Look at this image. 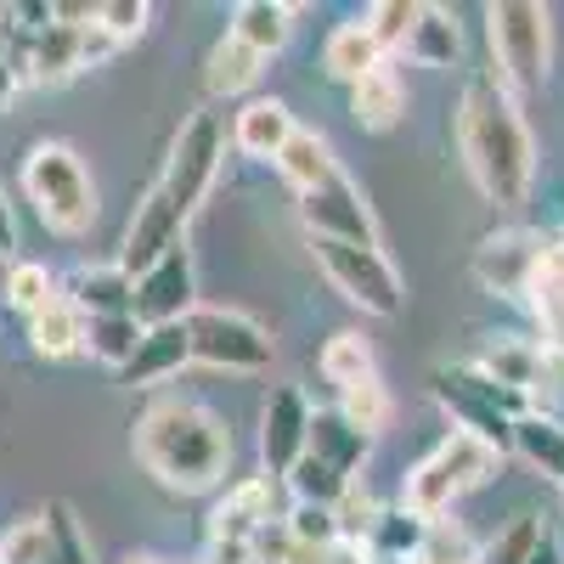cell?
<instances>
[{"instance_id": "cell-1", "label": "cell", "mask_w": 564, "mask_h": 564, "mask_svg": "<svg viewBox=\"0 0 564 564\" xmlns=\"http://www.w3.org/2000/svg\"><path fill=\"white\" fill-rule=\"evenodd\" d=\"M457 153L468 181L480 186V198L497 209H520L536 186V141L531 124L520 113V102L491 79L475 74L463 85V102H457Z\"/></svg>"}, {"instance_id": "cell-2", "label": "cell", "mask_w": 564, "mask_h": 564, "mask_svg": "<svg viewBox=\"0 0 564 564\" xmlns=\"http://www.w3.org/2000/svg\"><path fill=\"white\" fill-rule=\"evenodd\" d=\"M141 468L170 491H215L231 468V430L186 395H164L135 417L130 435Z\"/></svg>"}, {"instance_id": "cell-3", "label": "cell", "mask_w": 564, "mask_h": 564, "mask_svg": "<svg viewBox=\"0 0 564 564\" xmlns=\"http://www.w3.org/2000/svg\"><path fill=\"white\" fill-rule=\"evenodd\" d=\"M23 198L57 238H85L97 226V181L68 141H34L23 153Z\"/></svg>"}, {"instance_id": "cell-4", "label": "cell", "mask_w": 564, "mask_h": 564, "mask_svg": "<svg viewBox=\"0 0 564 564\" xmlns=\"http://www.w3.org/2000/svg\"><path fill=\"white\" fill-rule=\"evenodd\" d=\"M502 457H508V452H497L491 441L452 430L435 452H423V457L406 468L401 508H412L417 520H441V513H452V502H463L468 491L491 486V475L502 468Z\"/></svg>"}, {"instance_id": "cell-5", "label": "cell", "mask_w": 564, "mask_h": 564, "mask_svg": "<svg viewBox=\"0 0 564 564\" xmlns=\"http://www.w3.org/2000/svg\"><path fill=\"white\" fill-rule=\"evenodd\" d=\"M486 45L491 79L513 102H525L553 74V12L536 0H497V7H486Z\"/></svg>"}, {"instance_id": "cell-6", "label": "cell", "mask_w": 564, "mask_h": 564, "mask_svg": "<svg viewBox=\"0 0 564 564\" xmlns=\"http://www.w3.org/2000/svg\"><path fill=\"white\" fill-rule=\"evenodd\" d=\"M435 401L446 406V417L457 423L463 435H480V441H491L497 452H508L513 423H520L525 412H536L531 395H520V390H508V384L486 379L475 361L441 367V372H435Z\"/></svg>"}, {"instance_id": "cell-7", "label": "cell", "mask_w": 564, "mask_h": 564, "mask_svg": "<svg viewBox=\"0 0 564 564\" xmlns=\"http://www.w3.org/2000/svg\"><path fill=\"white\" fill-rule=\"evenodd\" d=\"M220 153H226V130L215 113H193L175 141H170V159L159 170V181L148 186V193L181 220V226H193L198 204L209 198V186H215V170H220Z\"/></svg>"}, {"instance_id": "cell-8", "label": "cell", "mask_w": 564, "mask_h": 564, "mask_svg": "<svg viewBox=\"0 0 564 564\" xmlns=\"http://www.w3.org/2000/svg\"><path fill=\"white\" fill-rule=\"evenodd\" d=\"M186 345H193L198 367H215V372H265L276 356V339L265 334V322H254L249 311H231V305H198L186 316Z\"/></svg>"}, {"instance_id": "cell-9", "label": "cell", "mask_w": 564, "mask_h": 564, "mask_svg": "<svg viewBox=\"0 0 564 564\" xmlns=\"http://www.w3.org/2000/svg\"><path fill=\"white\" fill-rule=\"evenodd\" d=\"M311 254L322 265V276L334 289L367 311V316H401L406 289H401V271L384 249H361V243H334V238H311Z\"/></svg>"}, {"instance_id": "cell-10", "label": "cell", "mask_w": 564, "mask_h": 564, "mask_svg": "<svg viewBox=\"0 0 564 564\" xmlns=\"http://www.w3.org/2000/svg\"><path fill=\"white\" fill-rule=\"evenodd\" d=\"M542 254H547V238L531 226H508V231H491V238H480L475 260H468V271H475V282L486 294H502V300H525L531 282L542 271Z\"/></svg>"}, {"instance_id": "cell-11", "label": "cell", "mask_w": 564, "mask_h": 564, "mask_svg": "<svg viewBox=\"0 0 564 564\" xmlns=\"http://www.w3.org/2000/svg\"><path fill=\"white\" fill-rule=\"evenodd\" d=\"M300 220L311 238H334V243H361V249H384V231H379V215L361 198V186L350 175L316 186V193L300 198Z\"/></svg>"}, {"instance_id": "cell-12", "label": "cell", "mask_w": 564, "mask_h": 564, "mask_svg": "<svg viewBox=\"0 0 564 564\" xmlns=\"http://www.w3.org/2000/svg\"><path fill=\"white\" fill-rule=\"evenodd\" d=\"M305 441H311V401L300 384H271L265 390V406H260V463L265 475L282 480L289 468L305 457Z\"/></svg>"}, {"instance_id": "cell-13", "label": "cell", "mask_w": 564, "mask_h": 564, "mask_svg": "<svg viewBox=\"0 0 564 564\" xmlns=\"http://www.w3.org/2000/svg\"><path fill=\"white\" fill-rule=\"evenodd\" d=\"M193 311H198V271H193V254L181 243L159 265H148L135 276V322L164 327V322H186Z\"/></svg>"}, {"instance_id": "cell-14", "label": "cell", "mask_w": 564, "mask_h": 564, "mask_svg": "<svg viewBox=\"0 0 564 564\" xmlns=\"http://www.w3.org/2000/svg\"><path fill=\"white\" fill-rule=\"evenodd\" d=\"M282 480H271V475H254V480H238V486H226V497L209 508V531H204V542H243V547H254L282 513L271 508V491H276Z\"/></svg>"}, {"instance_id": "cell-15", "label": "cell", "mask_w": 564, "mask_h": 564, "mask_svg": "<svg viewBox=\"0 0 564 564\" xmlns=\"http://www.w3.org/2000/svg\"><path fill=\"white\" fill-rule=\"evenodd\" d=\"M63 300L90 322V316H130L135 311V276L108 260V265H74L68 276H57Z\"/></svg>"}, {"instance_id": "cell-16", "label": "cell", "mask_w": 564, "mask_h": 564, "mask_svg": "<svg viewBox=\"0 0 564 564\" xmlns=\"http://www.w3.org/2000/svg\"><path fill=\"white\" fill-rule=\"evenodd\" d=\"M181 367H193V345H186V322H164V327H148L135 345V356L119 367V384L130 390H153L164 379H175Z\"/></svg>"}, {"instance_id": "cell-17", "label": "cell", "mask_w": 564, "mask_h": 564, "mask_svg": "<svg viewBox=\"0 0 564 564\" xmlns=\"http://www.w3.org/2000/svg\"><path fill=\"white\" fill-rule=\"evenodd\" d=\"M294 113L282 97H254L238 108V119H231V148H238L243 159H276L282 148H289V135H294Z\"/></svg>"}, {"instance_id": "cell-18", "label": "cell", "mask_w": 564, "mask_h": 564, "mask_svg": "<svg viewBox=\"0 0 564 564\" xmlns=\"http://www.w3.org/2000/svg\"><path fill=\"white\" fill-rule=\"evenodd\" d=\"M311 457H322L327 468H339L345 480L361 475V463L372 457V435L356 430V423L334 406H311V441H305Z\"/></svg>"}, {"instance_id": "cell-19", "label": "cell", "mask_w": 564, "mask_h": 564, "mask_svg": "<svg viewBox=\"0 0 564 564\" xmlns=\"http://www.w3.org/2000/svg\"><path fill=\"white\" fill-rule=\"evenodd\" d=\"M384 63H390V52L372 40V29L361 18L334 23V29H327V40H322V74L339 79V85H356V79H367L372 68H384Z\"/></svg>"}, {"instance_id": "cell-20", "label": "cell", "mask_w": 564, "mask_h": 564, "mask_svg": "<svg viewBox=\"0 0 564 564\" xmlns=\"http://www.w3.org/2000/svg\"><path fill=\"white\" fill-rule=\"evenodd\" d=\"M271 170H276L282 181H289L300 198L345 175V170H339V159H334V141H327L322 130H305V124L289 135V148H282V153L271 159Z\"/></svg>"}, {"instance_id": "cell-21", "label": "cell", "mask_w": 564, "mask_h": 564, "mask_svg": "<svg viewBox=\"0 0 564 564\" xmlns=\"http://www.w3.org/2000/svg\"><path fill=\"white\" fill-rule=\"evenodd\" d=\"M294 18H300V7H289V0H243V7H231L226 34H231V40H243L249 52H260V57L271 63L282 45H289Z\"/></svg>"}, {"instance_id": "cell-22", "label": "cell", "mask_w": 564, "mask_h": 564, "mask_svg": "<svg viewBox=\"0 0 564 564\" xmlns=\"http://www.w3.org/2000/svg\"><path fill=\"white\" fill-rule=\"evenodd\" d=\"M350 119H356L367 135H390V130L406 119V85H401V74H395L390 63L350 85Z\"/></svg>"}, {"instance_id": "cell-23", "label": "cell", "mask_w": 564, "mask_h": 564, "mask_svg": "<svg viewBox=\"0 0 564 564\" xmlns=\"http://www.w3.org/2000/svg\"><path fill=\"white\" fill-rule=\"evenodd\" d=\"M508 452L520 463H531L542 480L564 486V417L558 412H525L508 435Z\"/></svg>"}, {"instance_id": "cell-24", "label": "cell", "mask_w": 564, "mask_h": 564, "mask_svg": "<svg viewBox=\"0 0 564 564\" xmlns=\"http://www.w3.org/2000/svg\"><path fill=\"white\" fill-rule=\"evenodd\" d=\"M430 525H435V520H417L412 508L395 502V508H384L379 520H372L361 553H367L372 564H412L423 547H430Z\"/></svg>"}, {"instance_id": "cell-25", "label": "cell", "mask_w": 564, "mask_h": 564, "mask_svg": "<svg viewBox=\"0 0 564 564\" xmlns=\"http://www.w3.org/2000/svg\"><path fill=\"white\" fill-rule=\"evenodd\" d=\"M401 57L417 68H457L463 63V29L446 7H417V23L401 45Z\"/></svg>"}, {"instance_id": "cell-26", "label": "cell", "mask_w": 564, "mask_h": 564, "mask_svg": "<svg viewBox=\"0 0 564 564\" xmlns=\"http://www.w3.org/2000/svg\"><path fill=\"white\" fill-rule=\"evenodd\" d=\"M265 74V57L249 52L243 40H231L220 34L209 45V57H204V85H209V97H243V90H254Z\"/></svg>"}, {"instance_id": "cell-27", "label": "cell", "mask_w": 564, "mask_h": 564, "mask_svg": "<svg viewBox=\"0 0 564 564\" xmlns=\"http://www.w3.org/2000/svg\"><path fill=\"white\" fill-rule=\"evenodd\" d=\"M29 350L40 361H74V356H85V316L68 300L45 305L40 316H29Z\"/></svg>"}, {"instance_id": "cell-28", "label": "cell", "mask_w": 564, "mask_h": 564, "mask_svg": "<svg viewBox=\"0 0 564 564\" xmlns=\"http://www.w3.org/2000/svg\"><path fill=\"white\" fill-rule=\"evenodd\" d=\"M316 372H322V379L334 384V395H339V390L372 379V372H379V361H372V345H367L361 334L339 327V334H327V345H322V356H316Z\"/></svg>"}, {"instance_id": "cell-29", "label": "cell", "mask_w": 564, "mask_h": 564, "mask_svg": "<svg viewBox=\"0 0 564 564\" xmlns=\"http://www.w3.org/2000/svg\"><path fill=\"white\" fill-rule=\"evenodd\" d=\"M0 300H7V305L29 322V316H40L45 305H57V300H63V289H57V271H52V265H40V260H12Z\"/></svg>"}, {"instance_id": "cell-30", "label": "cell", "mask_w": 564, "mask_h": 564, "mask_svg": "<svg viewBox=\"0 0 564 564\" xmlns=\"http://www.w3.org/2000/svg\"><path fill=\"white\" fill-rule=\"evenodd\" d=\"M141 334H148V327L135 322V311H130V316H90V322H85V356L119 372V367L135 356Z\"/></svg>"}, {"instance_id": "cell-31", "label": "cell", "mask_w": 564, "mask_h": 564, "mask_svg": "<svg viewBox=\"0 0 564 564\" xmlns=\"http://www.w3.org/2000/svg\"><path fill=\"white\" fill-rule=\"evenodd\" d=\"M282 486L294 491V502H311V508H339V497H345L356 480H345L339 468H327L322 457H311V452H305V457L289 468V475H282Z\"/></svg>"}, {"instance_id": "cell-32", "label": "cell", "mask_w": 564, "mask_h": 564, "mask_svg": "<svg viewBox=\"0 0 564 564\" xmlns=\"http://www.w3.org/2000/svg\"><path fill=\"white\" fill-rule=\"evenodd\" d=\"M334 412H345L356 430H367L372 441H379V430L390 423V390H384V379L372 372V379H361V384H350V390H339L334 395Z\"/></svg>"}, {"instance_id": "cell-33", "label": "cell", "mask_w": 564, "mask_h": 564, "mask_svg": "<svg viewBox=\"0 0 564 564\" xmlns=\"http://www.w3.org/2000/svg\"><path fill=\"white\" fill-rule=\"evenodd\" d=\"M45 536H52L45 564H97V558H90V536H85L79 513L68 502H45Z\"/></svg>"}, {"instance_id": "cell-34", "label": "cell", "mask_w": 564, "mask_h": 564, "mask_svg": "<svg viewBox=\"0 0 564 564\" xmlns=\"http://www.w3.org/2000/svg\"><path fill=\"white\" fill-rule=\"evenodd\" d=\"M542 542H547L542 520H536V513H520V520H513L508 531H497V542L480 553V564H525Z\"/></svg>"}, {"instance_id": "cell-35", "label": "cell", "mask_w": 564, "mask_h": 564, "mask_svg": "<svg viewBox=\"0 0 564 564\" xmlns=\"http://www.w3.org/2000/svg\"><path fill=\"white\" fill-rule=\"evenodd\" d=\"M52 553V536H45V513H29V520L0 531V564H45Z\"/></svg>"}, {"instance_id": "cell-36", "label": "cell", "mask_w": 564, "mask_h": 564, "mask_svg": "<svg viewBox=\"0 0 564 564\" xmlns=\"http://www.w3.org/2000/svg\"><path fill=\"white\" fill-rule=\"evenodd\" d=\"M361 23L372 29V40L384 45V52H401L412 23H417V0H379V7H367Z\"/></svg>"}, {"instance_id": "cell-37", "label": "cell", "mask_w": 564, "mask_h": 564, "mask_svg": "<svg viewBox=\"0 0 564 564\" xmlns=\"http://www.w3.org/2000/svg\"><path fill=\"white\" fill-rule=\"evenodd\" d=\"M282 525H289V536H294L300 547H334V542H339V520H334V508L294 502L289 513H282Z\"/></svg>"}, {"instance_id": "cell-38", "label": "cell", "mask_w": 564, "mask_h": 564, "mask_svg": "<svg viewBox=\"0 0 564 564\" xmlns=\"http://www.w3.org/2000/svg\"><path fill=\"white\" fill-rule=\"evenodd\" d=\"M97 23L124 45V40H135V34H148L153 7H148V0H108V7H97Z\"/></svg>"}, {"instance_id": "cell-39", "label": "cell", "mask_w": 564, "mask_h": 564, "mask_svg": "<svg viewBox=\"0 0 564 564\" xmlns=\"http://www.w3.org/2000/svg\"><path fill=\"white\" fill-rule=\"evenodd\" d=\"M412 564H480V547L468 542L463 531H446L441 520L430 525V547H423Z\"/></svg>"}, {"instance_id": "cell-40", "label": "cell", "mask_w": 564, "mask_h": 564, "mask_svg": "<svg viewBox=\"0 0 564 564\" xmlns=\"http://www.w3.org/2000/svg\"><path fill=\"white\" fill-rule=\"evenodd\" d=\"M18 90H23V74H18V57H12V45L0 40V113H7L18 102Z\"/></svg>"}, {"instance_id": "cell-41", "label": "cell", "mask_w": 564, "mask_h": 564, "mask_svg": "<svg viewBox=\"0 0 564 564\" xmlns=\"http://www.w3.org/2000/svg\"><path fill=\"white\" fill-rule=\"evenodd\" d=\"M18 254V215L7 204V193H0V260H12Z\"/></svg>"}, {"instance_id": "cell-42", "label": "cell", "mask_w": 564, "mask_h": 564, "mask_svg": "<svg viewBox=\"0 0 564 564\" xmlns=\"http://www.w3.org/2000/svg\"><path fill=\"white\" fill-rule=\"evenodd\" d=\"M525 564H564V547H558V542L547 536V542H542V547H536V553H531Z\"/></svg>"}, {"instance_id": "cell-43", "label": "cell", "mask_w": 564, "mask_h": 564, "mask_svg": "<svg viewBox=\"0 0 564 564\" xmlns=\"http://www.w3.org/2000/svg\"><path fill=\"white\" fill-rule=\"evenodd\" d=\"M124 564H170V558H153V553H130Z\"/></svg>"}, {"instance_id": "cell-44", "label": "cell", "mask_w": 564, "mask_h": 564, "mask_svg": "<svg viewBox=\"0 0 564 564\" xmlns=\"http://www.w3.org/2000/svg\"><path fill=\"white\" fill-rule=\"evenodd\" d=\"M0 40H7V7H0Z\"/></svg>"}, {"instance_id": "cell-45", "label": "cell", "mask_w": 564, "mask_h": 564, "mask_svg": "<svg viewBox=\"0 0 564 564\" xmlns=\"http://www.w3.org/2000/svg\"><path fill=\"white\" fill-rule=\"evenodd\" d=\"M558 491H564V486H558Z\"/></svg>"}]
</instances>
